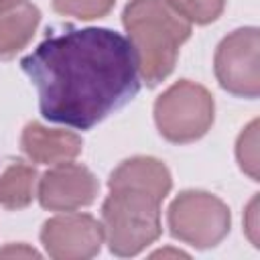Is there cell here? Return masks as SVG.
<instances>
[{
	"mask_svg": "<svg viewBox=\"0 0 260 260\" xmlns=\"http://www.w3.org/2000/svg\"><path fill=\"white\" fill-rule=\"evenodd\" d=\"M152 256H187V254L179 250H160V252H154Z\"/></svg>",
	"mask_w": 260,
	"mask_h": 260,
	"instance_id": "d6986e66",
	"label": "cell"
},
{
	"mask_svg": "<svg viewBox=\"0 0 260 260\" xmlns=\"http://www.w3.org/2000/svg\"><path fill=\"white\" fill-rule=\"evenodd\" d=\"M49 122L87 130L128 104L138 87L132 43L110 28H67L22 59Z\"/></svg>",
	"mask_w": 260,
	"mask_h": 260,
	"instance_id": "6da1fadb",
	"label": "cell"
},
{
	"mask_svg": "<svg viewBox=\"0 0 260 260\" xmlns=\"http://www.w3.org/2000/svg\"><path fill=\"white\" fill-rule=\"evenodd\" d=\"M160 197L138 187H110L102 228L110 252L134 256L160 236Z\"/></svg>",
	"mask_w": 260,
	"mask_h": 260,
	"instance_id": "3957f363",
	"label": "cell"
},
{
	"mask_svg": "<svg viewBox=\"0 0 260 260\" xmlns=\"http://www.w3.org/2000/svg\"><path fill=\"white\" fill-rule=\"evenodd\" d=\"M39 20V8L26 0L0 12V59H10L22 51L32 39Z\"/></svg>",
	"mask_w": 260,
	"mask_h": 260,
	"instance_id": "8fae6325",
	"label": "cell"
},
{
	"mask_svg": "<svg viewBox=\"0 0 260 260\" xmlns=\"http://www.w3.org/2000/svg\"><path fill=\"white\" fill-rule=\"evenodd\" d=\"M248 236L254 242V246H258V236H256V199H252V203L248 207Z\"/></svg>",
	"mask_w": 260,
	"mask_h": 260,
	"instance_id": "e0dca14e",
	"label": "cell"
},
{
	"mask_svg": "<svg viewBox=\"0 0 260 260\" xmlns=\"http://www.w3.org/2000/svg\"><path fill=\"white\" fill-rule=\"evenodd\" d=\"M154 120L167 140L193 142L213 124V98L203 85L181 79L156 100Z\"/></svg>",
	"mask_w": 260,
	"mask_h": 260,
	"instance_id": "277c9868",
	"label": "cell"
},
{
	"mask_svg": "<svg viewBox=\"0 0 260 260\" xmlns=\"http://www.w3.org/2000/svg\"><path fill=\"white\" fill-rule=\"evenodd\" d=\"M138 187L146 189L160 199H165L171 191V173L169 169L150 156H136L124 160L108 181V187Z\"/></svg>",
	"mask_w": 260,
	"mask_h": 260,
	"instance_id": "30bf717a",
	"label": "cell"
},
{
	"mask_svg": "<svg viewBox=\"0 0 260 260\" xmlns=\"http://www.w3.org/2000/svg\"><path fill=\"white\" fill-rule=\"evenodd\" d=\"M260 35L258 28H238L228 35L213 59V69L219 85L240 98H258L260 69H258Z\"/></svg>",
	"mask_w": 260,
	"mask_h": 260,
	"instance_id": "8992f818",
	"label": "cell"
},
{
	"mask_svg": "<svg viewBox=\"0 0 260 260\" xmlns=\"http://www.w3.org/2000/svg\"><path fill=\"white\" fill-rule=\"evenodd\" d=\"M39 258V252L37 250H32V248H28V246H14V244H10V246H6V248H2L0 250V258Z\"/></svg>",
	"mask_w": 260,
	"mask_h": 260,
	"instance_id": "2e32d148",
	"label": "cell"
},
{
	"mask_svg": "<svg viewBox=\"0 0 260 260\" xmlns=\"http://www.w3.org/2000/svg\"><path fill=\"white\" fill-rule=\"evenodd\" d=\"M169 228L181 242L211 248L230 232V209L211 193L183 191L169 207Z\"/></svg>",
	"mask_w": 260,
	"mask_h": 260,
	"instance_id": "5b68a950",
	"label": "cell"
},
{
	"mask_svg": "<svg viewBox=\"0 0 260 260\" xmlns=\"http://www.w3.org/2000/svg\"><path fill=\"white\" fill-rule=\"evenodd\" d=\"M183 18L195 24H207L213 22L221 10L225 0H167Z\"/></svg>",
	"mask_w": 260,
	"mask_h": 260,
	"instance_id": "4fadbf2b",
	"label": "cell"
},
{
	"mask_svg": "<svg viewBox=\"0 0 260 260\" xmlns=\"http://www.w3.org/2000/svg\"><path fill=\"white\" fill-rule=\"evenodd\" d=\"M24 154L41 165H59L81 152V138L67 130H51L37 122L28 124L20 138Z\"/></svg>",
	"mask_w": 260,
	"mask_h": 260,
	"instance_id": "9c48e42d",
	"label": "cell"
},
{
	"mask_svg": "<svg viewBox=\"0 0 260 260\" xmlns=\"http://www.w3.org/2000/svg\"><path fill=\"white\" fill-rule=\"evenodd\" d=\"M236 156L244 173L258 181V122H250L240 134L236 144Z\"/></svg>",
	"mask_w": 260,
	"mask_h": 260,
	"instance_id": "5bb4252c",
	"label": "cell"
},
{
	"mask_svg": "<svg viewBox=\"0 0 260 260\" xmlns=\"http://www.w3.org/2000/svg\"><path fill=\"white\" fill-rule=\"evenodd\" d=\"M41 242L51 258L85 260L100 252L104 228L87 213H67L45 221Z\"/></svg>",
	"mask_w": 260,
	"mask_h": 260,
	"instance_id": "52a82bcc",
	"label": "cell"
},
{
	"mask_svg": "<svg viewBox=\"0 0 260 260\" xmlns=\"http://www.w3.org/2000/svg\"><path fill=\"white\" fill-rule=\"evenodd\" d=\"M116 0H53V8L59 14L91 20L108 14Z\"/></svg>",
	"mask_w": 260,
	"mask_h": 260,
	"instance_id": "9a60e30c",
	"label": "cell"
},
{
	"mask_svg": "<svg viewBox=\"0 0 260 260\" xmlns=\"http://www.w3.org/2000/svg\"><path fill=\"white\" fill-rule=\"evenodd\" d=\"M98 189V179L87 167L67 160L41 177L39 201L51 211H73L93 203Z\"/></svg>",
	"mask_w": 260,
	"mask_h": 260,
	"instance_id": "ba28073f",
	"label": "cell"
},
{
	"mask_svg": "<svg viewBox=\"0 0 260 260\" xmlns=\"http://www.w3.org/2000/svg\"><path fill=\"white\" fill-rule=\"evenodd\" d=\"M37 171L26 162H14L0 175V205L6 209L26 207L35 197Z\"/></svg>",
	"mask_w": 260,
	"mask_h": 260,
	"instance_id": "7c38bea8",
	"label": "cell"
},
{
	"mask_svg": "<svg viewBox=\"0 0 260 260\" xmlns=\"http://www.w3.org/2000/svg\"><path fill=\"white\" fill-rule=\"evenodd\" d=\"M138 59V73L148 85L162 81L175 67L179 47L191 35V22L167 0H132L122 14Z\"/></svg>",
	"mask_w": 260,
	"mask_h": 260,
	"instance_id": "7a4b0ae2",
	"label": "cell"
},
{
	"mask_svg": "<svg viewBox=\"0 0 260 260\" xmlns=\"http://www.w3.org/2000/svg\"><path fill=\"white\" fill-rule=\"evenodd\" d=\"M20 2H24V0H0V12H4V10H10V8L18 6Z\"/></svg>",
	"mask_w": 260,
	"mask_h": 260,
	"instance_id": "ac0fdd59",
	"label": "cell"
}]
</instances>
